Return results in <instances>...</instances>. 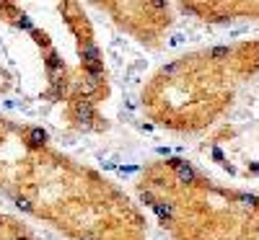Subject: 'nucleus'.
<instances>
[]
</instances>
